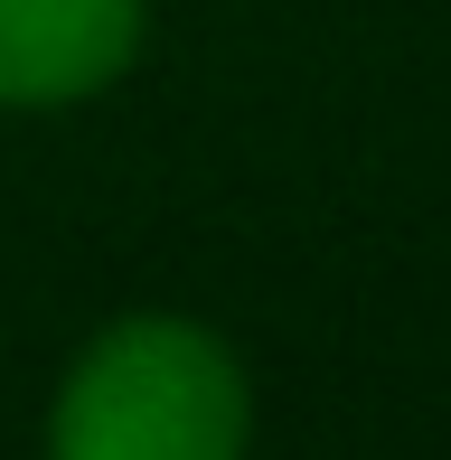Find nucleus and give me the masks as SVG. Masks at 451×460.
Segmentation results:
<instances>
[{
    "mask_svg": "<svg viewBox=\"0 0 451 460\" xmlns=\"http://www.w3.org/2000/svg\"><path fill=\"white\" fill-rule=\"evenodd\" d=\"M244 367L198 320H122L75 358L48 460H244Z\"/></svg>",
    "mask_w": 451,
    "mask_h": 460,
    "instance_id": "1",
    "label": "nucleus"
},
{
    "mask_svg": "<svg viewBox=\"0 0 451 460\" xmlns=\"http://www.w3.org/2000/svg\"><path fill=\"white\" fill-rule=\"evenodd\" d=\"M132 48L141 0H0V103H85L132 66Z\"/></svg>",
    "mask_w": 451,
    "mask_h": 460,
    "instance_id": "2",
    "label": "nucleus"
}]
</instances>
